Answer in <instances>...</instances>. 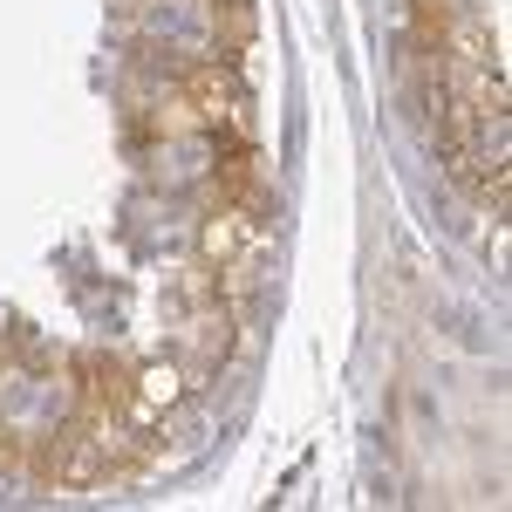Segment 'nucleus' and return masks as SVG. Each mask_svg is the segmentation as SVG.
<instances>
[{"mask_svg":"<svg viewBox=\"0 0 512 512\" xmlns=\"http://www.w3.org/2000/svg\"><path fill=\"white\" fill-rule=\"evenodd\" d=\"M205 28H212V55L239 69V55L253 48L260 14H253V0H205Z\"/></svg>","mask_w":512,"mask_h":512,"instance_id":"nucleus-1","label":"nucleus"}]
</instances>
